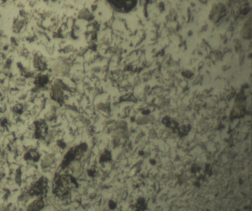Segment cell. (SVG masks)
<instances>
[{
	"mask_svg": "<svg viewBox=\"0 0 252 211\" xmlns=\"http://www.w3.org/2000/svg\"><path fill=\"white\" fill-rule=\"evenodd\" d=\"M76 180L70 175H57L55 178L53 184V192L57 196L66 198L70 195L72 188L77 187Z\"/></svg>",
	"mask_w": 252,
	"mask_h": 211,
	"instance_id": "1",
	"label": "cell"
},
{
	"mask_svg": "<svg viewBox=\"0 0 252 211\" xmlns=\"http://www.w3.org/2000/svg\"><path fill=\"white\" fill-rule=\"evenodd\" d=\"M87 146L86 144L83 143L78 146L72 148L67 152L64 156L61 166L63 169L66 167L72 161L81 156L84 152L86 151Z\"/></svg>",
	"mask_w": 252,
	"mask_h": 211,
	"instance_id": "2",
	"label": "cell"
},
{
	"mask_svg": "<svg viewBox=\"0 0 252 211\" xmlns=\"http://www.w3.org/2000/svg\"><path fill=\"white\" fill-rule=\"evenodd\" d=\"M47 179L44 177H42L32 185L29 190V194L31 196L43 195L47 192Z\"/></svg>",
	"mask_w": 252,
	"mask_h": 211,
	"instance_id": "3",
	"label": "cell"
},
{
	"mask_svg": "<svg viewBox=\"0 0 252 211\" xmlns=\"http://www.w3.org/2000/svg\"><path fill=\"white\" fill-rule=\"evenodd\" d=\"M108 3L116 10L122 12H127L131 10L135 6L136 0H108Z\"/></svg>",
	"mask_w": 252,
	"mask_h": 211,
	"instance_id": "4",
	"label": "cell"
},
{
	"mask_svg": "<svg viewBox=\"0 0 252 211\" xmlns=\"http://www.w3.org/2000/svg\"><path fill=\"white\" fill-rule=\"evenodd\" d=\"M35 125L34 138L36 139H43L48 133V125L43 120H38L34 122Z\"/></svg>",
	"mask_w": 252,
	"mask_h": 211,
	"instance_id": "5",
	"label": "cell"
},
{
	"mask_svg": "<svg viewBox=\"0 0 252 211\" xmlns=\"http://www.w3.org/2000/svg\"><path fill=\"white\" fill-rule=\"evenodd\" d=\"M61 88H65V85L61 82H58L53 87L51 93L52 98L60 103H62L63 101V92Z\"/></svg>",
	"mask_w": 252,
	"mask_h": 211,
	"instance_id": "6",
	"label": "cell"
},
{
	"mask_svg": "<svg viewBox=\"0 0 252 211\" xmlns=\"http://www.w3.org/2000/svg\"><path fill=\"white\" fill-rule=\"evenodd\" d=\"M44 205V201L41 199H38L31 203L28 207L29 211H38L41 209Z\"/></svg>",
	"mask_w": 252,
	"mask_h": 211,
	"instance_id": "7",
	"label": "cell"
},
{
	"mask_svg": "<svg viewBox=\"0 0 252 211\" xmlns=\"http://www.w3.org/2000/svg\"><path fill=\"white\" fill-rule=\"evenodd\" d=\"M40 158V154L37 150L35 149H31L28 151L24 155L25 160H31L34 162L38 161Z\"/></svg>",
	"mask_w": 252,
	"mask_h": 211,
	"instance_id": "8",
	"label": "cell"
},
{
	"mask_svg": "<svg viewBox=\"0 0 252 211\" xmlns=\"http://www.w3.org/2000/svg\"><path fill=\"white\" fill-rule=\"evenodd\" d=\"M111 154L109 151L106 150L101 155L99 161L100 162H106L111 160Z\"/></svg>",
	"mask_w": 252,
	"mask_h": 211,
	"instance_id": "9",
	"label": "cell"
},
{
	"mask_svg": "<svg viewBox=\"0 0 252 211\" xmlns=\"http://www.w3.org/2000/svg\"><path fill=\"white\" fill-rule=\"evenodd\" d=\"M16 174L15 176V181L17 184H20L21 183V175L20 169H18L16 170Z\"/></svg>",
	"mask_w": 252,
	"mask_h": 211,
	"instance_id": "10",
	"label": "cell"
},
{
	"mask_svg": "<svg viewBox=\"0 0 252 211\" xmlns=\"http://www.w3.org/2000/svg\"><path fill=\"white\" fill-rule=\"evenodd\" d=\"M109 206L110 208H111V209H115V208H116V203H115L114 201H113L111 200V201H110V202H109Z\"/></svg>",
	"mask_w": 252,
	"mask_h": 211,
	"instance_id": "11",
	"label": "cell"
},
{
	"mask_svg": "<svg viewBox=\"0 0 252 211\" xmlns=\"http://www.w3.org/2000/svg\"><path fill=\"white\" fill-rule=\"evenodd\" d=\"M58 145L60 147H61V148H64V147H65V145L64 143L63 142H62V141H59L58 142Z\"/></svg>",
	"mask_w": 252,
	"mask_h": 211,
	"instance_id": "12",
	"label": "cell"
},
{
	"mask_svg": "<svg viewBox=\"0 0 252 211\" xmlns=\"http://www.w3.org/2000/svg\"><path fill=\"white\" fill-rule=\"evenodd\" d=\"M94 172L93 171L91 170V171H90L89 172V175H90L91 176H93L94 175Z\"/></svg>",
	"mask_w": 252,
	"mask_h": 211,
	"instance_id": "13",
	"label": "cell"
}]
</instances>
